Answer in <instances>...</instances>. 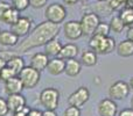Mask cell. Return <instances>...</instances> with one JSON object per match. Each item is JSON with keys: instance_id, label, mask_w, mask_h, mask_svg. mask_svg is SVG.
Returning a JSON list of instances; mask_svg holds the SVG:
<instances>
[{"instance_id": "19", "label": "cell", "mask_w": 133, "mask_h": 116, "mask_svg": "<svg viewBox=\"0 0 133 116\" xmlns=\"http://www.w3.org/2000/svg\"><path fill=\"white\" fill-rule=\"evenodd\" d=\"M64 72L69 77H76V75L79 74V72H81V63L78 60H76L75 58L65 60Z\"/></svg>"}, {"instance_id": "4", "label": "cell", "mask_w": 133, "mask_h": 116, "mask_svg": "<svg viewBox=\"0 0 133 116\" xmlns=\"http://www.w3.org/2000/svg\"><path fill=\"white\" fill-rule=\"evenodd\" d=\"M40 102L46 109L56 110L60 102V92L53 87L44 88L40 94Z\"/></svg>"}, {"instance_id": "15", "label": "cell", "mask_w": 133, "mask_h": 116, "mask_svg": "<svg viewBox=\"0 0 133 116\" xmlns=\"http://www.w3.org/2000/svg\"><path fill=\"white\" fill-rule=\"evenodd\" d=\"M64 67H65V60L61 58H53L49 59L48 65H47V70L50 74L53 75H58L62 72H64Z\"/></svg>"}, {"instance_id": "40", "label": "cell", "mask_w": 133, "mask_h": 116, "mask_svg": "<svg viewBox=\"0 0 133 116\" xmlns=\"http://www.w3.org/2000/svg\"><path fill=\"white\" fill-rule=\"evenodd\" d=\"M64 1V4L65 5H69V6H72V5H75V4H77L79 0H63Z\"/></svg>"}, {"instance_id": "1", "label": "cell", "mask_w": 133, "mask_h": 116, "mask_svg": "<svg viewBox=\"0 0 133 116\" xmlns=\"http://www.w3.org/2000/svg\"><path fill=\"white\" fill-rule=\"evenodd\" d=\"M58 33H60V26L57 23H53L48 20L44 21V22L40 23L39 26H36L34 30L29 34V36H27L21 42V44L18 48V51L26 52L33 48L44 45L50 40L55 38L58 35Z\"/></svg>"}, {"instance_id": "38", "label": "cell", "mask_w": 133, "mask_h": 116, "mask_svg": "<svg viewBox=\"0 0 133 116\" xmlns=\"http://www.w3.org/2000/svg\"><path fill=\"white\" fill-rule=\"evenodd\" d=\"M42 116H57L55 113V110H50V109H46L44 112H42Z\"/></svg>"}, {"instance_id": "30", "label": "cell", "mask_w": 133, "mask_h": 116, "mask_svg": "<svg viewBox=\"0 0 133 116\" xmlns=\"http://www.w3.org/2000/svg\"><path fill=\"white\" fill-rule=\"evenodd\" d=\"M64 116H81V110L78 107L75 106H70L65 109L64 112Z\"/></svg>"}, {"instance_id": "14", "label": "cell", "mask_w": 133, "mask_h": 116, "mask_svg": "<svg viewBox=\"0 0 133 116\" xmlns=\"http://www.w3.org/2000/svg\"><path fill=\"white\" fill-rule=\"evenodd\" d=\"M48 61H49V59H48V55H47V53L37 52L30 59V66L41 72L42 70H46L47 68Z\"/></svg>"}, {"instance_id": "23", "label": "cell", "mask_w": 133, "mask_h": 116, "mask_svg": "<svg viewBox=\"0 0 133 116\" xmlns=\"http://www.w3.org/2000/svg\"><path fill=\"white\" fill-rule=\"evenodd\" d=\"M82 63L85 66H94L97 64V53L94 50H87L82 53Z\"/></svg>"}, {"instance_id": "2", "label": "cell", "mask_w": 133, "mask_h": 116, "mask_svg": "<svg viewBox=\"0 0 133 116\" xmlns=\"http://www.w3.org/2000/svg\"><path fill=\"white\" fill-rule=\"evenodd\" d=\"M89 45L96 53L108 55L116 49V41L109 36L105 37L99 35H92L89 41Z\"/></svg>"}, {"instance_id": "43", "label": "cell", "mask_w": 133, "mask_h": 116, "mask_svg": "<svg viewBox=\"0 0 133 116\" xmlns=\"http://www.w3.org/2000/svg\"><path fill=\"white\" fill-rule=\"evenodd\" d=\"M130 87H131V88L133 89V78L131 79V81H130Z\"/></svg>"}, {"instance_id": "32", "label": "cell", "mask_w": 133, "mask_h": 116, "mask_svg": "<svg viewBox=\"0 0 133 116\" xmlns=\"http://www.w3.org/2000/svg\"><path fill=\"white\" fill-rule=\"evenodd\" d=\"M48 0H29V6L34 7V8H41L44 5H47Z\"/></svg>"}, {"instance_id": "25", "label": "cell", "mask_w": 133, "mask_h": 116, "mask_svg": "<svg viewBox=\"0 0 133 116\" xmlns=\"http://www.w3.org/2000/svg\"><path fill=\"white\" fill-rule=\"evenodd\" d=\"M94 9L96 14H101V15H109L112 13V8L106 1H98L97 4L94 5Z\"/></svg>"}, {"instance_id": "10", "label": "cell", "mask_w": 133, "mask_h": 116, "mask_svg": "<svg viewBox=\"0 0 133 116\" xmlns=\"http://www.w3.org/2000/svg\"><path fill=\"white\" fill-rule=\"evenodd\" d=\"M98 114L101 116H116L117 105L112 99H103L98 105Z\"/></svg>"}, {"instance_id": "13", "label": "cell", "mask_w": 133, "mask_h": 116, "mask_svg": "<svg viewBox=\"0 0 133 116\" xmlns=\"http://www.w3.org/2000/svg\"><path fill=\"white\" fill-rule=\"evenodd\" d=\"M23 89L22 81L20 80V78L18 75L8 79L7 81H5V92L7 94H19L21 93V91Z\"/></svg>"}, {"instance_id": "31", "label": "cell", "mask_w": 133, "mask_h": 116, "mask_svg": "<svg viewBox=\"0 0 133 116\" xmlns=\"http://www.w3.org/2000/svg\"><path fill=\"white\" fill-rule=\"evenodd\" d=\"M9 109L8 106H7V101L5 99L0 98V116H6L8 114Z\"/></svg>"}, {"instance_id": "46", "label": "cell", "mask_w": 133, "mask_h": 116, "mask_svg": "<svg viewBox=\"0 0 133 116\" xmlns=\"http://www.w3.org/2000/svg\"><path fill=\"white\" fill-rule=\"evenodd\" d=\"M79 1H82V2H85V1H87V0H79Z\"/></svg>"}, {"instance_id": "22", "label": "cell", "mask_w": 133, "mask_h": 116, "mask_svg": "<svg viewBox=\"0 0 133 116\" xmlns=\"http://www.w3.org/2000/svg\"><path fill=\"white\" fill-rule=\"evenodd\" d=\"M44 45H46V53L48 56H51V57L57 56L58 53H60L62 47H63L62 44H61V42L57 41V40H55V38L50 40V41H49L48 43H46Z\"/></svg>"}, {"instance_id": "34", "label": "cell", "mask_w": 133, "mask_h": 116, "mask_svg": "<svg viewBox=\"0 0 133 116\" xmlns=\"http://www.w3.org/2000/svg\"><path fill=\"white\" fill-rule=\"evenodd\" d=\"M29 110H30L29 108L25 106V107H23L21 110H19V112H15V113H14V116H27V114L29 113Z\"/></svg>"}, {"instance_id": "42", "label": "cell", "mask_w": 133, "mask_h": 116, "mask_svg": "<svg viewBox=\"0 0 133 116\" xmlns=\"http://www.w3.org/2000/svg\"><path fill=\"white\" fill-rule=\"evenodd\" d=\"M5 66H6V59L0 58V71H1L2 67H5Z\"/></svg>"}, {"instance_id": "7", "label": "cell", "mask_w": 133, "mask_h": 116, "mask_svg": "<svg viewBox=\"0 0 133 116\" xmlns=\"http://www.w3.org/2000/svg\"><path fill=\"white\" fill-rule=\"evenodd\" d=\"M90 98V92L87 87H79L77 91H75L68 98L69 106H75V107L81 108L85 102H88Z\"/></svg>"}, {"instance_id": "29", "label": "cell", "mask_w": 133, "mask_h": 116, "mask_svg": "<svg viewBox=\"0 0 133 116\" xmlns=\"http://www.w3.org/2000/svg\"><path fill=\"white\" fill-rule=\"evenodd\" d=\"M12 6L19 12H22L28 8L29 6V0H12Z\"/></svg>"}, {"instance_id": "3", "label": "cell", "mask_w": 133, "mask_h": 116, "mask_svg": "<svg viewBox=\"0 0 133 116\" xmlns=\"http://www.w3.org/2000/svg\"><path fill=\"white\" fill-rule=\"evenodd\" d=\"M18 77L20 78V80L22 81L23 88L29 89V88H34L40 82L41 74H40V71L35 70L32 66H25V67L20 71Z\"/></svg>"}, {"instance_id": "9", "label": "cell", "mask_w": 133, "mask_h": 116, "mask_svg": "<svg viewBox=\"0 0 133 116\" xmlns=\"http://www.w3.org/2000/svg\"><path fill=\"white\" fill-rule=\"evenodd\" d=\"M30 26H32V21L28 18H19L14 25L11 26V30L19 37L26 36L30 30Z\"/></svg>"}, {"instance_id": "16", "label": "cell", "mask_w": 133, "mask_h": 116, "mask_svg": "<svg viewBox=\"0 0 133 116\" xmlns=\"http://www.w3.org/2000/svg\"><path fill=\"white\" fill-rule=\"evenodd\" d=\"M19 42V36L15 35L12 30H4L0 32V44L7 47H14Z\"/></svg>"}, {"instance_id": "33", "label": "cell", "mask_w": 133, "mask_h": 116, "mask_svg": "<svg viewBox=\"0 0 133 116\" xmlns=\"http://www.w3.org/2000/svg\"><path fill=\"white\" fill-rule=\"evenodd\" d=\"M108 4L110 5L112 11H116V9H118L120 6H122L123 2H120L119 0H108Z\"/></svg>"}, {"instance_id": "20", "label": "cell", "mask_w": 133, "mask_h": 116, "mask_svg": "<svg viewBox=\"0 0 133 116\" xmlns=\"http://www.w3.org/2000/svg\"><path fill=\"white\" fill-rule=\"evenodd\" d=\"M117 52L122 57H131L133 55V42L129 40L122 41L117 47Z\"/></svg>"}, {"instance_id": "45", "label": "cell", "mask_w": 133, "mask_h": 116, "mask_svg": "<svg viewBox=\"0 0 133 116\" xmlns=\"http://www.w3.org/2000/svg\"><path fill=\"white\" fill-rule=\"evenodd\" d=\"M120 2H123V4H125V1H126V0H119Z\"/></svg>"}, {"instance_id": "41", "label": "cell", "mask_w": 133, "mask_h": 116, "mask_svg": "<svg viewBox=\"0 0 133 116\" xmlns=\"http://www.w3.org/2000/svg\"><path fill=\"white\" fill-rule=\"evenodd\" d=\"M125 7L133 8V0H126V1H125Z\"/></svg>"}, {"instance_id": "8", "label": "cell", "mask_w": 133, "mask_h": 116, "mask_svg": "<svg viewBox=\"0 0 133 116\" xmlns=\"http://www.w3.org/2000/svg\"><path fill=\"white\" fill-rule=\"evenodd\" d=\"M130 89H131L130 85H127L125 81H117L113 85H111L109 94H110V98H112L113 100H123V99L127 98Z\"/></svg>"}, {"instance_id": "36", "label": "cell", "mask_w": 133, "mask_h": 116, "mask_svg": "<svg viewBox=\"0 0 133 116\" xmlns=\"http://www.w3.org/2000/svg\"><path fill=\"white\" fill-rule=\"evenodd\" d=\"M118 116H133V108H131V109H124V110H122Z\"/></svg>"}, {"instance_id": "17", "label": "cell", "mask_w": 133, "mask_h": 116, "mask_svg": "<svg viewBox=\"0 0 133 116\" xmlns=\"http://www.w3.org/2000/svg\"><path fill=\"white\" fill-rule=\"evenodd\" d=\"M20 18V14H19V11L15 9L13 6H11L8 9L5 11V13L1 15L0 18V22L6 23V25H14L16 21Z\"/></svg>"}, {"instance_id": "21", "label": "cell", "mask_w": 133, "mask_h": 116, "mask_svg": "<svg viewBox=\"0 0 133 116\" xmlns=\"http://www.w3.org/2000/svg\"><path fill=\"white\" fill-rule=\"evenodd\" d=\"M6 66L11 67L12 70H14L16 74H19L20 71L25 67V60L19 56H12L6 60Z\"/></svg>"}, {"instance_id": "6", "label": "cell", "mask_w": 133, "mask_h": 116, "mask_svg": "<svg viewBox=\"0 0 133 116\" xmlns=\"http://www.w3.org/2000/svg\"><path fill=\"white\" fill-rule=\"evenodd\" d=\"M46 19L53 23H57L60 25L63 22V20L66 16V11L65 8L60 4H51L47 7L46 9Z\"/></svg>"}, {"instance_id": "27", "label": "cell", "mask_w": 133, "mask_h": 116, "mask_svg": "<svg viewBox=\"0 0 133 116\" xmlns=\"http://www.w3.org/2000/svg\"><path fill=\"white\" fill-rule=\"evenodd\" d=\"M110 25L108 23H103L99 22V25L97 26L96 30H95L94 35H99V36H109V33H110Z\"/></svg>"}, {"instance_id": "26", "label": "cell", "mask_w": 133, "mask_h": 116, "mask_svg": "<svg viewBox=\"0 0 133 116\" xmlns=\"http://www.w3.org/2000/svg\"><path fill=\"white\" fill-rule=\"evenodd\" d=\"M124 28H125V25H124V22L122 21V19H120L119 16H113V18L111 19L110 29L112 30L113 33L119 34V33H122L123 30H124Z\"/></svg>"}, {"instance_id": "24", "label": "cell", "mask_w": 133, "mask_h": 116, "mask_svg": "<svg viewBox=\"0 0 133 116\" xmlns=\"http://www.w3.org/2000/svg\"><path fill=\"white\" fill-rule=\"evenodd\" d=\"M119 18L122 19V21L124 22L125 27H126V26L132 27V26H133V8L125 7V8L120 12Z\"/></svg>"}, {"instance_id": "18", "label": "cell", "mask_w": 133, "mask_h": 116, "mask_svg": "<svg viewBox=\"0 0 133 116\" xmlns=\"http://www.w3.org/2000/svg\"><path fill=\"white\" fill-rule=\"evenodd\" d=\"M77 53H78V47L72 43H69L62 47L57 57L61 59H64V60H68V59L75 58L77 56Z\"/></svg>"}, {"instance_id": "28", "label": "cell", "mask_w": 133, "mask_h": 116, "mask_svg": "<svg viewBox=\"0 0 133 116\" xmlns=\"http://www.w3.org/2000/svg\"><path fill=\"white\" fill-rule=\"evenodd\" d=\"M15 75H18V74L14 72V70H12V68L8 67V66L2 67V70L0 71V79H1L2 81H7L8 79L15 77Z\"/></svg>"}, {"instance_id": "35", "label": "cell", "mask_w": 133, "mask_h": 116, "mask_svg": "<svg viewBox=\"0 0 133 116\" xmlns=\"http://www.w3.org/2000/svg\"><path fill=\"white\" fill-rule=\"evenodd\" d=\"M9 7H11V5L7 4V2H0V18H1V15L5 13V11L8 9Z\"/></svg>"}, {"instance_id": "5", "label": "cell", "mask_w": 133, "mask_h": 116, "mask_svg": "<svg viewBox=\"0 0 133 116\" xmlns=\"http://www.w3.org/2000/svg\"><path fill=\"white\" fill-rule=\"evenodd\" d=\"M101 20L99 16L96 13H87L82 16V20L79 21L81 27H82L83 35L85 36H92L96 30L97 26L99 25Z\"/></svg>"}, {"instance_id": "47", "label": "cell", "mask_w": 133, "mask_h": 116, "mask_svg": "<svg viewBox=\"0 0 133 116\" xmlns=\"http://www.w3.org/2000/svg\"><path fill=\"white\" fill-rule=\"evenodd\" d=\"M99 1H108V0H99Z\"/></svg>"}, {"instance_id": "12", "label": "cell", "mask_w": 133, "mask_h": 116, "mask_svg": "<svg viewBox=\"0 0 133 116\" xmlns=\"http://www.w3.org/2000/svg\"><path fill=\"white\" fill-rule=\"evenodd\" d=\"M7 106H8L9 112H19L26 106V99L21 95V93L19 94H9L7 98Z\"/></svg>"}, {"instance_id": "44", "label": "cell", "mask_w": 133, "mask_h": 116, "mask_svg": "<svg viewBox=\"0 0 133 116\" xmlns=\"http://www.w3.org/2000/svg\"><path fill=\"white\" fill-rule=\"evenodd\" d=\"M131 106H132V108H133V96H132V100H131Z\"/></svg>"}, {"instance_id": "39", "label": "cell", "mask_w": 133, "mask_h": 116, "mask_svg": "<svg viewBox=\"0 0 133 116\" xmlns=\"http://www.w3.org/2000/svg\"><path fill=\"white\" fill-rule=\"evenodd\" d=\"M126 37H127V40H129V41L133 42V27H131L129 29V32H127V34H126Z\"/></svg>"}, {"instance_id": "37", "label": "cell", "mask_w": 133, "mask_h": 116, "mask_svg": "<svg viewBox=\"0 0 133 116\" xmlns=\"http://www.w3.org/2000/svg\"><path fill=\"white\" fill-rule=\"evenodd\" d=\"M27 116H42V112L37 109H30L29 113L27 114Z\"/></svg>"}, {"instance_id": "11", "label": "cell", "mask_w": 133, "mask_h": 116, "mask_svg": "<svg viewBox=\"0 0 133 116\" xmlns=\"http://www.w3.org/2000/svg\"><path fill=\"white\" fill-rule=\"evenodd\" d=\"M64 35L69 40H77L83 35L81 23L77 21H69L64 25Z\"/></svg>"}]
</instances>
